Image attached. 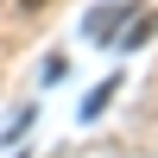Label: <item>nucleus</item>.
Here are the masks:
<instances>
[{"label":"nucleus","instance_id":"f257e3e1","mask_svg":"<svg viewBox=\"0 0 158 158\" xmlns=\"http://www.w3.org/2000/svg\"><path fill=\"white\" fill-rule=\"evenodd\" d=\"M133 6H108V13H89V38H108V32H120V19Z\"/></svg>","mask_w":158,"mask_h":158},{"label":"nucleus","instance_id":"f03ea898","mask_svg":"<svg viewBox=\"0 0 158 158\" xmlns=\"http://www.w3.org/2000/svg\"><path fill=\"white\" fill-rule=\"evenodd\" d=\"M114 89H120V82H101V89H89V101H82V120H101V108L114 101Z\"/></svg>","mask_w":158,"mask_h":158},{"label":"nucleus","instance_id":"7ed1b4c3","mask_svg":"<svg viewBox=\"0 0 158 158\" xmlns=\"http://www.w3.org/2000/svg\"><path fill=\"white\" fill-rule=\"evenodd\" d=\"M32 6H38V0H19V13H32Z\"/></svg>","mask_w":158,"mask_h":158}]
</instances>
